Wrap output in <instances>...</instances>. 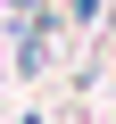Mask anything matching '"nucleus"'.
<instances>
[{"instance_id":"obj_1","label":"nucleus","mask_w":116,"mask_h":124,"mask_svg":"<svg viewBox=\"0 0 116 124\" xmlns=\"http://www.w3.org/2000/svg\"><path fill=\"white\" fill-rule=\"evenodd\" d=\"M8 8H33V0H8Z\"/></svg>"}]
</instances>
